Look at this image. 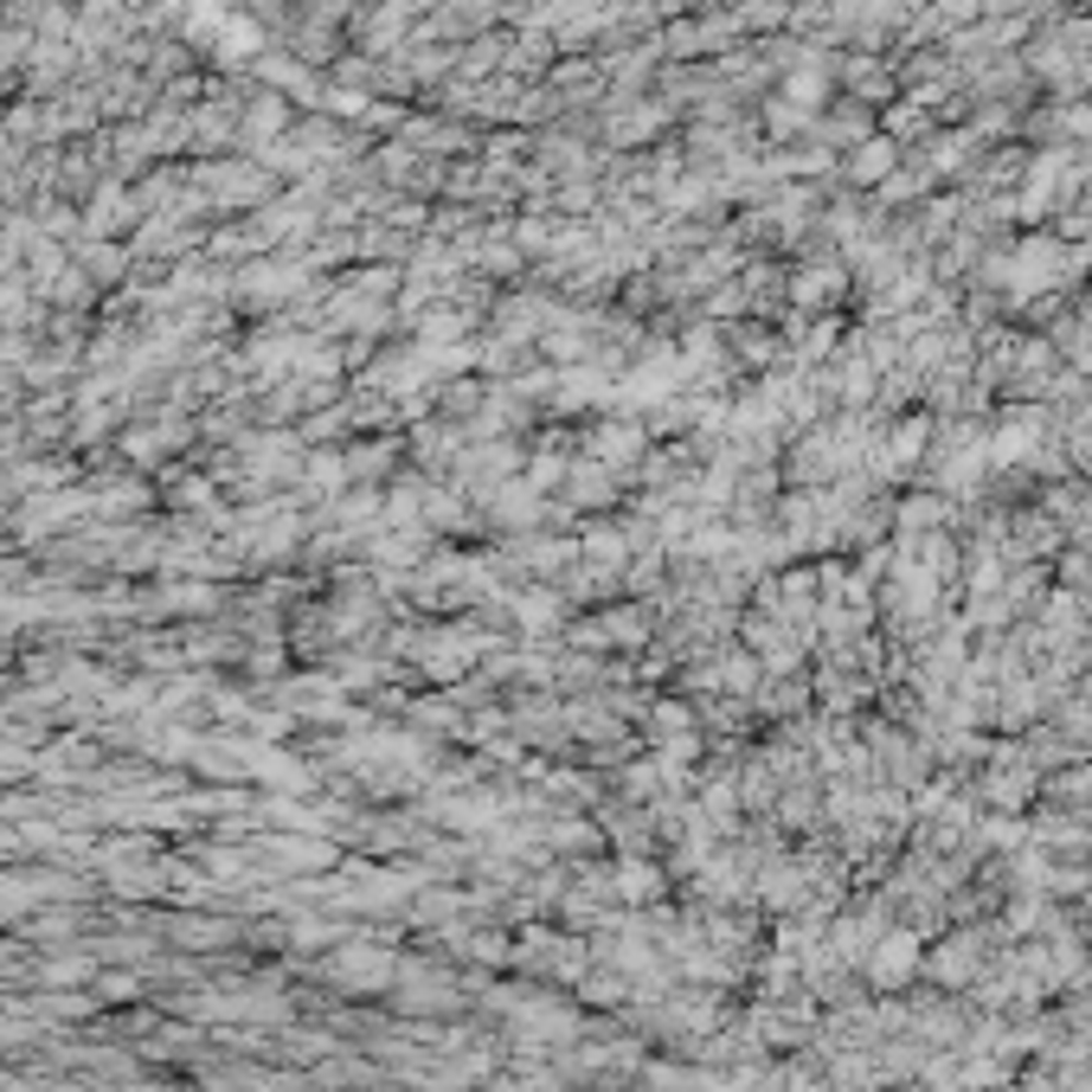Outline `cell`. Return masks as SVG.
Here are the masks:
<instances>
[{
	"label": "cell",
	"instance_id": "1",
	"mask_svg": "<svg viewBox=\"0 0 1092 1092\" xmlns=\"http://www.w3.org/2000/svg\"><path fill=\"white\" fill-rule=\"evenodd\" d=\"M913 957H919V944H913V939H887V944H881V964H874V977H881V984H899V977L913 971Z\"/></svg>",
	"mask_w": 1092,
	"mask_h": 1092
}]
</instances>
